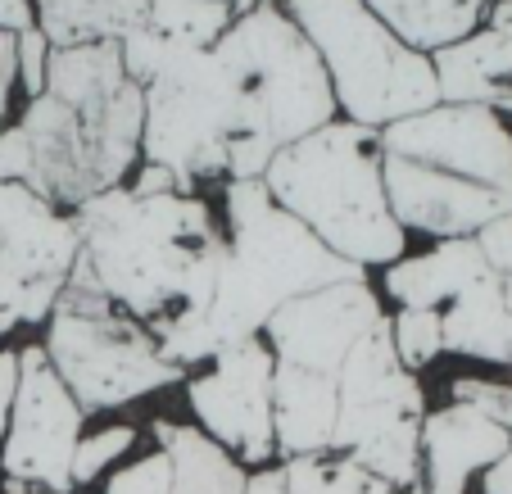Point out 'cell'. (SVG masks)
Listing matches in <instances>:
<instances>
[{
  "label": "cell",
  "mask_w": 512,
  "mask_h": 494,
  "mask_svg": "<svg viewBox=\"0 0 512 494\" xmlns=\"http://www.w3.org/2000/svg\"><path fill=\"white\" fill-rule=\"evenodd\" d=\"M73 223L82 241L73 286L96 291L155 340L209 313L227 254L213 195L123 182L73 209Z\"/></svg>",
  "instance_id": "obj_1"
},
{
  "label": "cell",
  "mask_w": 512,
  "mask_h": 494,
  "mask_svg": "<svg viewBox=\"0 0 512 494\" xmlns=\"http://www.w3.org/2000/svg\"><path fill=\"white\" fill-rule=\"evenodd\" d=\"M145 96L123 68L118 41L50 46L46 91L0 127V182H23L82 209L141 164Z\"/></svg>",
  "instance_id": "obj_2"
},
{
  "label": "cell",
  "mask_w": 512,
  "mask_h": 494,
  "mask_svg": "<svg viewBox=\"0 0 512 494\" xmlns=\"http://www.w3.org/2000/svg\"><path fill=\"white\" fill-rule=\"evenodd\" d=\"M141 96V164L164 168L182 191L213 195L263 177L281 150L259 100L218 50H182Z\"/></svg>",
  "instance_id": "obj_3"
},
{
  "label": "cell",
  "mask_w": 512,
  "mask_h": 494,
  "mask_svg": "<svg viewBox=\"0 0 512 494\" xmlns=\"http://www.w3.org/2000/svg\"><path fill=\"white\" fill-rule=\"evenodd\" d=\"M263 186L336 259L363 272H381L413 245L390 214L386 155L381 132L372 127L331 118L327 127L281 146L263 173Z\"/></svg>",
  "instance_id": "obj_4"
},
{
  "label": "cell",
  "mask_w": 512,
  "mask_h": 494,
  "mask_svg": "<svg viewBox=\"0 0 512 494\" xmlns=\"http://www.w3.org/2000/svg\"><path fill=\"white\" fill-rule=\"evenodd\" d=\"M213 200L223 214L227 254L204 327L218 349L263 336L268 318L295 295H309L345 277H368L363 268L336 259L300 218H290L268 195L263 177L218 186Z\"/></svg>",
  "instance_id": "obj_5"
},
{
  "label": "cell",
  "mask_w": 512,
  "mask_h": 494,
  "mask_svg": "<svg viewBox=\"0 0 512 494\" xmlns=\"http://www.w3.org/2000/svg\"><path fill=\"white\" fill-rule=\"evenodd\" d=\"M281 10L318 50L340 118L381 132L440 105L431 55L404 46L363 0H281Z\"/></svg>",
  "instance_id": "obj_6"
},
{
  "label": "cell",
  "mask_w": 512,
  "mask_h": 494,
  "mask_svg": "<svg viewBox=\"0 0 512 494\" xmlns=\"http://www.w3.org/2000/svg\"><path fill=\"white\" fill-rule=\"evenodd\" d=\"M41 349L87 417H109L182 386V372L159 354V340L141 322L73 281L41 327Z\"/></svg>",
  "instance_id": "obj_7"
},
{
  "label": "cell",
  "mask_w": 512,
  "mask_h": 494,
  "mask_svg": "<svg viewBox=\"0 0 512 494\" xmlns=\"http://www.w3.org/2000/svg\"><path fill=\"white\" fill-rule=\"evenodd\" d=\"M213 50L259 100L277 146H290L340 118L327 68L295 19L281 10V0H254L245 14H236Z\"/></svg>",
  "instance_id": "obj_8"
},
{
  "label": "cell",
  "mask_w": 512,
  "mask_h": 494,
  "mask_svg": "<svg viewBox=\"0 0 512 494\" xmlns=\"http://www.w3.org/2000/svg\"><path fill=\"white\" fill-rule=\"evenodd\" d=\"M277 354L263 336L223 345L209 363L182 377L186 422L227 449L250 472L277 463V422H272Z\"/></svg>",
  "instance_id": "obj_9"
},
{
  "label": "cell",
  "mask_w": 512,
  "mask_h": 494,
  "mask_svg": "<svg viewBox=\"0 0 512 494\" xmlns=\"http://www.w3.org/2000/svg\"><path fill=\"white\" fill-rule=\"evenodd\" d=\"M87 422L91 417L55 377L41 340L19 345V386L10 404V431L0 445V485L73 494V454Z\"/></svg>",
  "instance_id": "obj_10"
},
{
  "label": "cell",
  "mask_w": 512,
  "mask_h": 494,
  "mask_svg": "<svg viewBox=\"0 0 512 494\" xmlns=\"http://www.w3.org/2000/svg\"><path fill=\"white\" fill-rule=\"evenodd\" d=\"M381 150L512 200V118L490 105H431L381 127Z\"/></svg>",
  "instance_id": "obj_11"
},
{
  "label": "cell",
  "mask_w": 512,
  "mask_h": 494,
  "mask_svg": "<svg viewBox=\"0 0 512 494\" xmlns=\"http://www.w3.org/2000/svg\"><path fill=\"white\" fill-rule=\"evenodd\" d=\"M386 300H381L377 281L368 277H345L318 286L309 295L286 300L263 327V340L277 354V363L304 372H322L336 377L345 354L354 349L358 336H368L377 322H386Z\"/></svg>",
  "instance_id": "obj_12"
},
{
  "label": "cell",
  "mask_w": 512,
  "mask_h": 494,
  "mask_svg": "<svg viewBox=\"0 0 512 494\" xmlns=\"http://www.w3.org/2000/svg\"><path fill=\"white\" fill-rule=\"evenodd\" d=\"M336 399L340 413H336V436H331L336 454H349L358 440H368L372 431L390 427L399 417H422L426 404H431L422 377L399 363L390 322H377L368 336L354 340V349L345 354V363L336 372Z\"/></svg>",
  "instance_id": "obj_13"
},
{
  "label": "cell",
  "mask_w": 512,
  "mask_h": 494,
  "mask_svg": "<svg viewBox=\"0 0 512 494\" xmlns=\"http://www.w3.org/2000/svg\"><path fill=\"white\" fill-rule=\"evenodd\" d=\"M386 200L408 241L476 236L485 223L512 214V200H503V195L463 182V177L435 173L426 164H408V159L395 155H386Z\"/></svg>",
  "instance_id": "obj_14"
},
{
  "label": "cell",
  "mask_w": 512,
  "mask_h": 494,
  "mask_svg": "<svg viewBox=\"0 0 512 494\" xmlns=\"http://www.w3.org/2000/svg\"><path fill=\"white\" fill-rule=\"evenodd\" d=\"M512 436L476 408L440 399L422 413V485L440 494H472L481 472L508 454Z\"/></svg>",
  "instance_id": "obj_15"
},
{
  "label": "cell",
  "mask_w": 512,
  "mask_h": 494,
  "mask_svg": "<svg viewBox=\"0 0 512 494\" xmlns=\"http://www.w3.org/2000/svg\"><path fill=\"white\" fill-rule=\"evenodd\" d=\"M485 259L476 236H454V241H426L422 250L408 245L395 263L377 272V291L386 309H445L454 295H463L472 281L485 277Z\"/></svg>",
  "instance_id": "obj_16"
},
{
  "label": "cell",
  "mask_w": 512,
  "mask_h": 494,
  "mask_svg": "<svg viewBox=\"0 0 512 494\" xmlns=\"http://www.w3.org/2000/svg\"><path fill=\"white\" fill-rule=\"evenodd\" d=\"M336 377L277 363V386H272V422H277V463L300 454H322L336 436Z\"/></svg>",
  "instance_id": "obj_17"
},
{
  "label": "cell",
  "mask_w": 512,
  "mask_h": 494,
  "mask_svg": "<svg viewBox=\"0 0 512 494\" xmlns=\"http://www.w3.org/2000/svg\"><path fill=\"white\" fill-rule=\"evenodd\" d=\"M440 100L445 105H490L499 109L512 96V37L476 28L472 37L431 55Z\"/></svg>",
  "instance_id": "obj_18"
},
{
  "label": "cell",
  "mask_w": 512,
  "mask_h": 494,
  "mask_svg": "<svg viewBox=\"0 0 512 494\" xmlns=\"http://www.w3.org/2000/svg\"><path fill=\"white\" fill-rule=\"evenodd\" d=\"M440 331H445V354H458L467 363H490V368H512V322L508 300H503V277L485 272L463 295L440 309Z\"/></svg>",
  "instance_id": "obj_19"
},
{
  "label": "cell",
  "mask_w": 512,
  "mask_h": 494,
  "mask_svg": "<svg viewBox=\"0 0 512 494\" xmlns=\"http://www.w3.org/2000/svg\"><path fill=\"white\" fill-rule=\"evenodd\" d=\"M145 431L173 463V494H245L250 467L236 463L195 422H186V417H150Z\"/></svg>",
  "instance_id": "obj_20"
},
{
  "label": "cell",
  "mask_w": 512,
  "mask_h": 494,
  "mask_svg": "<svg viewBox=\"0 0 512 494\" xmlns=\"http://www.w3.org/2000/svg\"><path fill=\"white\" fill-rule=\"evenodd\" d=\"M363 5L404 46H413L417 55H435V50L485 28V14H490L494 0H363Z\"/></svg>",
  "instance_id": "obj_21"
},
{
  "label": "cell",
  "mask_w": 512,
  "mask_h": 494,
  "mask_svg": "<svg viewBox=\"0 0 512 494\" xmlns=\"http://www.w3.org/2000/svg\"><path fill=\"white\" fill-rule=\"evenodd\" d=\"M37 28L50 46H96L123 41L150 14V0H32Z\"/></svg>",
  "instance_id": "obj_22"
},
{
  "label": "cell",
  "mask_w": 512,
  "mask_h": 494,
  "mask_svg": "<svg viewBox=\"0 0 512 494\" xmlns=\"http://www.w3.org/2000/svg\"><path fill=\"white\" fill-rule=\"evenodd\" d=\"M277 472H281V490L286 494H395L368 467H358L354 458L336 454V449L281 458Z\"/></svg>",
  "instance_id": "obj_23"
},
{
  "label": "cell",
  "mask_w": 512,
  "mask_h": 494,
  "mask_svg": "<svg viewBox=\"0 0 512 494\" xmlns=\"http://www.w3.org/2000/svg\"><path fill=\"white\" fill-rule=\"evenodd\" d=\"M145 445V427L132 422V417H100V422H87L78 440V454H73V494L78 490H96L109 472H114L123 458H132L136 449Z\"/></svg>",
  "instance_id": "obj_24"
},
{
  "label": "cell",
  "mask_w": 512,
  "mask_h": 494,
  "mask_svg": "<svg viewBox=\"0 0 512 494\" xmlns=\"http://www.w3.org/2000/svg\"><path fill=\"white\" fill-rule=\"evenodd\" d=\"M232 19L236 10L223 0H150V14H145V23L155 32L191 50H213L232 28Z\"/></svg>",
  "instance_id": "obj_25"
},
{
  "label": "cell",
  "mask_w": 512,
  "mask_h": 494,
  "mask_svg": "<svg viewBox=\"0 0 512 494\" xmlns=\"http://www.w3.org/2000/svg\"><path fill=\"white\" fill-rule=\"evenodd\" d=\"M390 340L395 354L408 372L422 377L431 363H440L445 354V331H440V313L435 309H390Z\"/></svg>",
  "instance_id": "obj_26"
},
{
  "label": "cell",
  "mask_w": 512,
  "mask_h": 494,
  "mask_svg": "<svg viewBox=\"0 0 512 494\" xmlns=\"http://www.w3.org/2000/svg\"><path fill=\"white\" fill-rule=\"evenodd\" d=\"M96 490L100 494H173V463H168V454L145 431V445L132 458H123Z\"/></svg>",
  "instance_id": "obj_27"
},
{
  "label": "cell",
  "mask_w": 512,
  "mask_h": 494,
  "mask_svg": "<svg viewBox=\"0 0 512 494\" xmlns=\"http://www.w3.org/2000/svg\"><path fill=\"white\" fill-rule=\"evenodd\" d=\"M445 399L476 408L481 417H490L494 427H503L512 436V381L481 377V372H458L445 381Z\"/></svg>",
  "instance_id": "obj_28"
},
{
  "label": "cell",
  "mask_w": 512,
  "mask_h": 494,
  "mask_svg": "<svg viewBox=\"0 0 512 494\" xmlns=\"http://www.w3.org/2000/svg\"><path fill=\"white\" fill-rule=\"evenodd\" d=\"M46 64H50V41L41 28L19 32V96L32 100L46 91Z\"/></svg>",
  "instance_id": "obj_29"
},
{
  "label": "cell",
  "mask_w": 512,
  "mask_h": 494,
  "mask_svg": "<svg viewBox=\"0 0 512 494\" xmlns=\"http://www.w3.org/2000/svg\"><path fill=\"white\" fill-rule=\"evenodd\" d=\"M476 245H481V259L494 277H512V214L485 223L476 232Z\"/></svg>",
  "instance_id": "obj_30"
},
{
  "label": "cell",
  "mask_w": 512,
  "mask_h": 494,
  "mask_svg": "<svg viewBox=\"0 0 512 494\" xmlns=\"http://www.w3.org/2000/svg\"><path fill=\"white\" fill-rule=\"evenodd\" d=\"M19 37L0 32V127L19 114Z\"/></svg>",
  "instance_id": "obj_31"
},
{
  "label": "cell",
  "mask_w": 512,
  "mask_h": 494,
  "mask_svg": "<svg viewBox=\"0 0 512 494\" xmlns=\"http://www.w3.org/2000/svg\"><path fill=\"white\" fill-rule=\"evenodd\" d=\"M14 386H19V345H0V445H5V431H10Z\"/></svg>",
  "instance_id": "obj_32"
},
{
  "label": "cell",
  "mask_w": 512,
  "mask_h": 494,
  "mask_svg": "<svg viewBox=\"0 0 512 494\" xmlns=\"http://www.w3.org/2000/svg\"><path fill=\"white\" fill-rule=\"evenodd\" d=\"M37 28V10H32V0H0V32H10V37H19V32Z\"/></svg>",
  "instance_id": "obj_33"
},
{
  "label": "cell",
  "mask_w": 512,
  "mask_h": 494,
  "mask_svg": "<svg viewBox=\"0 0 512 494\" xmlns=\"http://www.w3.org/2000/svg\"><path fill=\"white\" fill-rule=\"evenodd\" d=\"M476 494H512V445H508V454L490 467V472H481Z\"/></svg>",
  "instance_id": "obj_34"
},
{
  "label": "cell",
  "mask_w": 512,
  "mask_h": 494,
  "mask_svg": "<svg viewBox=\"0 0 512 494\" xmlns=\"http://www.w3.org/2000/svg\"><path fill=\"white\" fill-rule=\"evenodd\" d=\"M245 494H286V490H281L277 463H272V467H259V472H250V485H245Z\"/></svg>",
  "instance_id": "obj_35"
},
{
  "label": "cell",
  "mask_w": 512,
  "mask_h": 494,
  "mask_svg": "<svg viewBox=\"0 0 512 494\" xmlns=\"http://www.w3.org/2000/svg\"><path fill=\"white\" fill-rule=\"evenodd\" d=\"M485 28L503 32V37H512V0H494L490 14H485Z\"/></svg>",
  "instance_id": "obj_36"
},
{
  "label": "cell",
  "mask_w": 512,
  "mask_h": 494,
  "mask_svg": "<svg viewBox=\"0 0 512 494\" xmlns=\"http://www.w3.org/2000/svg\"><path fill=\"white\" fill-rule=\"evenodd\" d=\"M0 494H46V490H28V485H5Z\"/></svg>",
  "instance_id": "obj_37"
},
{
  "label": "cell",
  "mask_w": 512,
  "mask_h": 494,
  "mask_svg": "<svg viewBox=\"0 0 512 494\" xmlns=\"http://www.w3.org/2000/svg\"><path fill=\"white\" fill-rule=\"evenodd\" d=\"M503 300H508V322H512V277H503Z\"/></svg>",
  "instance_id": "obj_38"
},
{
  "label": "cell",
  "mask_w": 512,
  "mask_h": 494,
  "mask_svg": "<svg viewBox=\"0 0 512 494\" xmlns=\"http://www.w3.org/2000/svg\"><path fill=\"white\" fill-rule=\"evenodd\" d=\"M223 5H232L236 14H245V10H250V5H254V0H223Z\"/></svg>",
  "instance_id": "obj_39"
},
{
  "label": "cell",
  "mask_w": 512,
  "mask_h": 494,
  "mask_svg": "<svg viewBox=\"0 0 512 494\" xmlns=\"http://www.w3.org/2000/svg\"><path fill=\"white\" fill-rule=\"evenodd\" d=\"M395 494H440V490H426V485H413V490H395Z\"/></svg>",
  "instance_id": "obj_40"
}]
</instances>
